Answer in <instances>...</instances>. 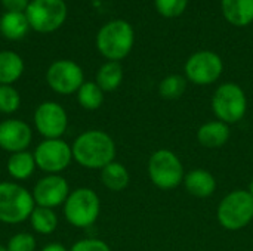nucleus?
I'll return each mask as SVG.
<instances>
[{"mask_svg": "<svg viewBox=\"0 0 253 251\" xmlns=\"http://www.w3.org/2000/svg\"><path fill=\"white\" fill-rule=\"evenodd\" d=\"M73 160L84 169L102 170L116 158V143L102 130H86L71 143Z\"/></svg>", "mask_w": 253, "mask_h": 251, "instance_id": "f257e3e1", "label": "nucleus"}, {"mask_svg": "<svg viewBox=\"0 0 253 251\" xmlns=\"http://www.w3.org/2000/svg\"><path fill=\"white\" fill-rule=\"evenodd\" d=\"M36 207L33 194L18 182H0V222L19 225L30 219Z\"/></svg>", "mask_w": 253, "mask_h": 251, "instance_id": "f03ea898", "label": "nucleus"}, {"mask_svg": "<svg viewBox=\"0 0 253 251\" xmlns=\"http://www.w3.org/2000/svg\"><path fill=\"white\" fill-rule=\"evenodd\" d=\"M135 41V33L129 22L123 19H116L105 24L96 36V47L99 53L108 61L125 59Z\"/></svg>", "mask_w": 253, "mask_h": 251, "instance_id": "7ed1b4c3", "label": "nucleus"}, {"mask_svg": "<svg viewBox=\"0 0 253 251\" xmlns=\"http://www.w3.org/2000/svg\"><path fill=\"white\" fill-rule=\"evenodd\" d=\"M65 220L74 228H89L95 225L101 213V200L90 188H77L70 192L62 206Z\"/></svg>", "mask_w": 253, "mask_h": 251, "instance_id": "20e7f679", "label": "nucleus"}, {"mask_svg": "<svg viewBox=\"0 0 253 251\" xmlns=\"http://www.w3.org/2000/svg\"><path fill=\"white\" fill-rule=\"evenodd\" d=\"M218 222L227 231H240L253 220V197L249 191L236 189L218 206Z\"/></svg>", "mask_w": 253, "mask_h": 251, "instance_id": "39448f33", "label": "nucleus"}, {"mask_svg": "<svg viewBox=\"0 0 253 251\" xmlns=\"http://www.w3.org/2000/svg\"><path fill=\"white\" fill-rule=\"evenodd\" d=\"M212 111L219 121L236 124L246 115L248 98L245 90L236 83L221 84L212 96Z\"/></svg>", "mask_w": 253, "mask_h": 251, "instance_id": "423d86ee", "label": "nucleus"}, {"mask_svg": "<svg viewBox=\"0 0 253 251\" xmlns=\"http://www.w3.org/2000/svg\"><path fill=\"white\" fill-rule=\"evenodd\" d=\"M148 176L157 188L175 189L185 178L182 161L170 149H159L148 160Z\"/></svg>", "mask_w": 253, "mask_h": 251, "instance_id": "0eeeda50", "label": "nucleus"}, {"mask_svg": "<svg viewBox=\"0 0 253 251\" xmlns=\"http://www.w3.org/2000/svg\"><path fill=\"white\" fill-rule=\"evenodd\" d=\"M34 160L39 170L46 175H61L73 161V149L68 142L59 139H43L34 149Z\"/></svg>", "mask_w": 253, "mask_h": 251, "instance_id": "6e6552de", "label": "nucleus"}, {"mask_svg": "<svg viewBox=\"0 0 253 251\" xmlns=\"http://www.w3.org/2000/svg\"><path fill=\"white\" fill-rule=\"evenodd\" d=\"M25 16L31 28L39 33H52L62 25L67 16L64 0H33Z\"/></svg>", "mask_w": 253, "mask_h": 251, "instance_id": "1a4fd4ad", "label": "nucleus"}, {"mask_svg": "<svg viewBox=\"0 0 253 251\" xmlns=\"http://www.w3.org/2000/svg\"><path fill=\"white\" fill-rule=\"evenodd\" d=\"M224 70L222 59L212 50H199L185 62V78L197 86L215 83Z\"/></svg>", "mask_w": 253, "mask_h": 251, "instance_id": "9d476101", "label": "nucleus"}, {"mask_svg": "<svg viewBox=\"0 0 253 251\" xmlns=\"http://www.w3.org/2000/svg\"><path fill=\"white\" fill-rule=\"evenodd\" d=\"M34 127L44 139H59L67 132L68 114L58 102H42L34 111Z\"/></svg>", "mask_w": 253, "mask_h": 251, "instance_id": "9b49d317", "label": "nucleus"}, {"mask_svg": "<svg viewBox=\"0 0 253 251\" xmlns=\"http://www.w3.org/2000/svg\"><path fill=\"white\" fill-rule=\"evenodd\" d=\"M46 81L49 87L58 95L77 93L84 83L83 70L79 64L68 59L55 61L46 72Z\"/></svg>", "mask_w": 253, "mask_h": 251, "instance_id": "f8f14e48", "label": "nucleus"}, {"mask_svg": "<svg viewBox=\"0 0 253 251\" xmlns=\"http://www.w3.org/2000/svg\"><path fill=\"white\" fill-rule=\"evenodd\" d=\"M70 192V185L61 175H46L36 182L31 194L36 206L55 210L64 206Z\"/></svg>", "mask_w": 253, "mask_h": 251, "instance_id": "ddd939ff", "label": "nucleus"}, {"mask_svg": "<svg viewBox=\"0 0 253 251\" xmlns=\"http://www.w3.org/2000/svg\"><path fill=\"white\" fill-rule=\"evenodd\" d=\"M33 142L30 124L19 118H7L0 123V148L9 154L28 151Z\"/></svg>", "mask_w": 253, "mask_h": 251, "instance_id": "4468645a", "label": "nucleus"}, {"mask_svg": "<svg viewBox=\"0 0 253 251\" xmlns=\"http://www.w3.org/2000/svg\"><path fill=\"white\" fill-rule=\"evenodd\" d=\"M184 186L190 195L196 198H208L216 191V179L208 170L196 169L185 175Z\"/></svg>", "mask_w": 253, "mask_h": 251, "instance_id": "2eb2a0df", "label": "nucleus"}, {"mask_svg": "<svg viewBox=\"0 0 253 251\" xmlns=\"http://www.w3.org/2000/svg\"><path fill=\"white\" fill-rule=\"evenodd\" d=\"M230 139V126L224 121L215 120L200 126L197 130V141L205 148H221Z\"/></svg>", "mask_w": 253, "mask_h": 251, "instance_id": "dca6fc26", "label": "nucleus"}, {"mask_svg": "<svg viewBox=\"0 0 253 251\" xmlns=\"http://www.w3.org/2000/svg\"><path fill=\"white\" fill-rule=\"evenodd\" d=\"M222 15L234 27H246L253 22V0H221Z\"/></svg>", "mask_w": 253, "mask_h": 251, "instance_id": "f3484780", "label": "nucleus"}, {"mask_svg": "<svg viewBox=\"0 0 253 251\" xmlns=\"http://www.w3.org/2000/svg\"><path fill=\"white\" fill-rule=\"evenodd\" d=\"M36 169H37V166H36L34 154L30 151H21V152L10 154L7 158V163H6V170H7L9 176L12 179H15L16 182L28 180L34 175Z\"/></svg>", "mask_w": 253, "mask_h": 251, "instance_id": "a211bd4d", "label": "nucleus"}, {"mask_svg": "<svg viewBox=\"0 0 253 251\" xmlns=\"http://www.w3.org/2000/svg\"><path fill=\"white\" fill-rule=\"evenodd\" d=\"M130 180L129 172L125 164L119 161H111L101 170V182L111 192H120L127 188Z\"/></svg>", "mask_w": 253, "mask_h": 251, "instance_id": "6ab92c4d", "label": "nucleus"}, {"mask_svg": "<svg viewBox=\"0 0 253 251\" xmlns=\"http://www.w3.org/2000/svg\"><path fill=\"white\" fill-rule=\"evenodd\" d=\"M24 72L22 58L10 50L0 52V84L12 86Z\"/></svg>", "mask_w": 253, "mask_h": 251, "instance_id": "aec40b11", "label": "nucleus"}, {"mask_svg": "<svg viewBox=\"0 0 253 251\" xmlns=\"http://www.w3.org/2000/svg\"><path fill=\"white\" fill-rule=\"evenodd\" d=\"M28 220L31 229L39 235H50L58 228V215L53 209L36 206Z\"/></svg>", "mask_w": 253, "mask_h": 251, "instance_id": "412c9836", "label": "nucleus"}, {"mask_svg": "<svg viewBox=\"0 0 253 251\" xmlns=\"http://www.w3.org/2000/svg\"><path fill=\"white\" fill-rule=\"evenodd\" d=\"M28 19L25 13L18 12H6L0 19V31L9 40L22 38L28 31Z\"/></svg>", "mask_w": 253, "mask_h": 251, "instance_id": "4be33fe9", "label": "nucleus"}, {"mask_svg": "<svg viewBox=\"0 0 253 251\" xmlns=\"http://www.w3.org/2000/svg\"><path fill=\"white\" fill-rule=\"evenodd\" d=\"M123 81V68L120 62L108 61L96 72V84L105 92H114Z\"/></svg>", "mask_w": 253, "mask_h": 251, "instance_id": "5701e85b", "label": "nucleus"}, {"mask_svg": "<svg viewBox=\"0 0 253 251\" xmlns=\"http://www.w3.org/2000/svg\"><path fill=\"white\" fill-rule=\"evenodd\" d=\"M76 95L79 105L86 111H96L104 104V90L93 81H84Z\"/></svg>", "mask_w": 253, "mask_h": 251, "instance_id": "b1692460", "label": "nucleus"}, {"mask_svg": "<svg viewBox=\"0 0 253 251\" xmlns=\"http://www.w3.org/2000/svg\"><path fill=\"white\" fill-rule=\"evenodd\" d=\"M187 89V78L179 74L166 75L159 84V93L166 101L179 99Z\"/></svg>", "mask_w": 253, "mask_h": 251, "instance_id": "393cba45", "label": "nucleus"}, {"mask_svg": "<svg viewBox=\"0 0 253 251\" xmlns=\"http://www.w3.org/2000/svg\"><path fill=\"white\" fill-rule=\"evenodd\" d=\"M21 107V95L19 92L6 84H0V112L10 115L16 112Z\"/></svg>", "mask_w": 253, "mask_h": 251, "instance_id": "a878e982", "label": "nucleus"}, {"mask_svg": "<svg viewBox=\"0 0 253 251\" xmlns=\"http://www.w3.org/2000/svg\"><path fill=\"white\" fill-rule=\"evenodd\" d=\"M188 0H154L156 10L165 18H176L187 9Z\"/></svg>", "mask_w": 253, "mask_h": 251, "instance_id": "bb28decb", "label": "nucleus"}, {"mask_svg": "<svg viewBox=\"0 0 253 251\" xmlns=\"http://www.w3.org/2000/svg\"><path fill=\"white\" fill-rule=\"evenodd\" d=\"M36 238L30 232H18L12 235L6 244L7 251H36Z\"/></svg>", "mask_w": 253, "mask_h": 251, "instance_id": "cd10ccee", "label": "nucleus"}, {"mask_svg": "<svg viewBox=\"0 0 253 251\" xmlns=\"http://www.w3.org/2000/svg\"><path fill=\"white\" fill-rule=\"evenodd\" d=\"M70 251H111L110 246L98 238H86L74 243Z\"/></svg>", "mask_w": 253, "mask_h": 251, "instance_id": "c85d7f7f", "label": "nucleus"}, {"mask_svg": "<svg viewBox=\"0 0 253 251\" xmlns=\"http://www.w3.org/2000/svg\"><path fill=\"white\" fill-rule=\"evenodd\" d=\"M4 9L7 12H18V13H25L28 7V0H1Z\"/></svg>", "mask_w": 253, "mask_h": 251, "instance_id": "c756f323", "label": "nucleus"}, {"mask_svg": "<svg viewBox=\"0 0 253 251\" xmlns=\"http://www.w3.org/2000/svg\"><path fill=\"white\" fill-rule=\"evenodd\" d=\"M40 251H70L64 244L61 243H49L46 244Z\"/></svg>", "mask_w": 253, "mask_h": 251, "instance_id": "7c9ffc66", "label": "nucleus"}, {"mask_svg": "<svg viewBox=\"0 0 253 251\" xmlns=\"http://www.w3.org/2000/svg\"><path fill=\"white\" fill-rule=\"evenodd\" d=\"M248 191H249V194L253 197V179L251 180V183H249V188H248Z\"/></svg>", "mask_w": 253, "mask_h": 251, "instance_id": "2f4dec72", "label": "nucleus"}, {"mask_svg": "<svg viewBox=\"0 0 253 251\" xmlns=\"http://www.w3.org/2000/svg\"><path fill=\"white\" fill-rule=\"evenodd\" d=\"M0 251H7L6 246H0Z\"/></svg>", "mask_w": 253, "mask_h": 251, "instance_id": "473e14b6", "label": "nucleus"}]
</instances>
